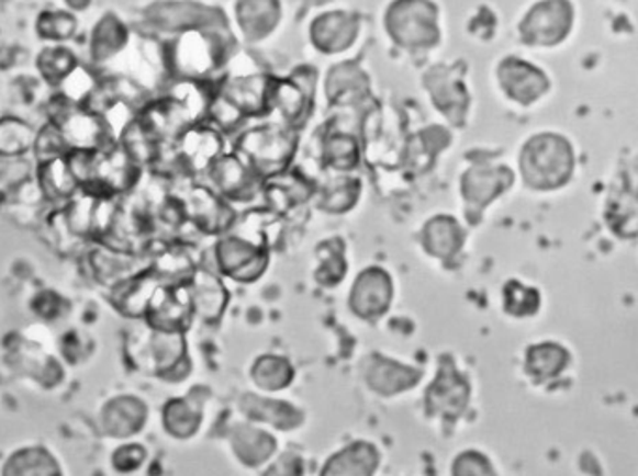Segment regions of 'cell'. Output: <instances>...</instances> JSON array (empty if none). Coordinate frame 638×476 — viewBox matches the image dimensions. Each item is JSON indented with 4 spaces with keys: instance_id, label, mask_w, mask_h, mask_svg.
<instances>
[{
    "instance_id": "cell-21",
    "label": "cell",
    "mask_w": 638,
    "mask_h": 476,
    "mask_svg": "<svg viewBox=\"0 0 638 476\" xmlns=\"http://www.w3.org/2000/svg\"><path fill=\"white\" fill-rule=\"evenodd\" d=\"M42 185H44L45 193H49V195L68 196L76 191L79 183L71 174L68 161H64L63 157H55V159L44 161Z\"/></svg>"
},
{
    "instance_id": "cell-18",
    "label": "cell",
    "mask_w": 638,
    "mask_h": 476,
    "mask_svg": "<svg viewBox=\"0 0 638 476\" xmlns=\"http://www.w3.org/2000/svg\"><path fill=\"white\" fill-rule=\"evenodd\" d=\"M360 146L352 133H326L321 143V159L329 169L337 172H350L360 163Z\"/></svg>"
},
{
    "instance_id": "cell-2",
    "label": "cell",
    "mask_w": 638,
    "mask_h": 476,
    "mask_svg": "<svg viewBox=\"0 0 638 476\" xmlns=\"http://www.w3.org/2000/svg\"><path fill=\"white\" fill-rule=\"evenodd\" d=\"M382 25L392 44L408 53H427L443 39L440 8L433 0H392Z\"/></svg>"
},
{
    "instance_id": "cell-11",
    "label": "cell",
    "mask_w": 638,
    "mask_h": 476,
    "mask_svg": "<svg viewBox=\"0 0 638 476\" xmlns=\"http://www.w3.org/2000/svg\"><path fill=\"white\" fill-rule=\"evenodd\" d=\"M217 260L223 271L238 281H254L266 268L265 249L242 238L223 239L217 245Z\"/></svg>"
},
{
    "instance_id": "cell-4",
    "label": "cell",
    "mask_w": 638,
    "mask_h": 476,
    "mask_svg": "<svg viewBox=\"0 0 638 476\" xmlns=\"http://www.w3.org/2000/svg\"><path fill=\"white\" fill-rule=\"evenodd\" d=\"M575 23L573 0H536L518 21L517 36L528 47L552 49L571 36Z\"/></svg>"
},
{
    "instance_id": "cell-24",
    "label": "cell",
    "mask_w": 638,
    "mask_h": 476,
    "mask_svg": "<svg viewBox=\"0 0 638 476\" xmlns=\"http://www.w3.org/2000/svg\"><path fill=\"white\" fill-rule=\"evenodd\" d=\"M42 64H47V68H44L45 77H49V79H53V77L63 79L74 68V57H71L68 50H47L44 58H42Z\"/></svg>"
},
{
    "instance_id": "cell-14",
    "label": "cell",
    "mask_w": 638,
    "mask_h": 476,
    "mask_svg": "<svg viewBox=\"0 0 638 476\" xmlns=\"http://www.w3.org/2000/svg\"><path fill=\"white\" fill-rule=\"evenodd\" d=\"M178 145V159L183 167L191 170L210 169L217 157L223 156L222 137L209 127H195L182 133Z\"/></svg>"
},
{
    "instance_id": "cell-17",
    "label": "cell",
    "mask_w": 638,
    "mask_h": 476,
    "mask_svg": "<svg viewBox=\"0 0 638 476\" xmlns=\"http://www.w3.org/2000/svg\"><path fill=\"white\" fill-rule=\"evenodd\" d=\"M188 195V214L193 215L199 226H203L209 233H220L233 223V212L209 189H191Z\"/></svg>"
},
{
    "instance_id": "cell-3",
    "label": "cell",
    "mask_w": 638,
    "mask_h": 476,
    "mask_svg": "<svg viewBox=\"0 0 638 476\" xmlns=\"http://www.w3.org/2000/svg\"><path fill=\"white\" fill-rule=\"evenodd\" d=\"M296 150L298 132L283 124H265L242 133L234 154L259 175V180H270L291 169Z\"/></svg>"
},
{
    "instance_id": "cell-19",
    "label": "cell",
    "mask_w": 638,
    "mask_h": 476,
    "mask_svg": "<svg viewBox=\"0 0 638 476\" xmlns=\"http://www.w3.org/2000/svg\"><path fill=\"white\" fill-rule=\"evenodd\" d=\"M462 245L461 226L451 217H435L425 226V247L435 257H451Z\"/></svg>"
},
{
    "instance_id": "cell-23",
    "label": "cell",
    "mask_w": 638,
    "mask_h": 476,
    "mask_svg": "<svg viewBox=\"0 0 638 476\" xmlns=\"http://www.w3.org/2000/svg\"><path fill=\"white\" fill-rule=\"evenodd\" d=\"M76 21L68 13H44L40 29L47 38L64 39L71 36Z\"/></svg>"
},
{
    "instance_id": "cell-10",
    "label": "cell",
    "mask_w": 638,
    "mask_h": 476,
    "mask_svg": "<svg viewBox=\"0 0 638 476\" xmlns=\"http://www.w3.org/2000/svg\"><path fill=\"white\" fill-rule=\"evenodd\" d=\"M324 90L332 107H355L367 100L371 90V79L360 64L347 60L335 64L334 68L329 69Z\"/></svg>"
},
{
    "instance_id": "cell-7",
    "label": "cell",
    "mask_w": 638,
    "mask_h": 476,
    "mask_svg": "<svg viewBox=\"0 0 638 476\" xmlns=\"http://www.w3.org/2000/svg\"><path fill=\"white\" fill-rule=\"evenodd\" d=\"M496 84L504 98L518 107H531L550 92V79L544 69L517 55L500 58Z\"/></svg>"
},
{
    "instance_id": "cell-22",
    "label": "cell",
    "mask_w": 638,
    "mask_h": 476,
    "mask_svg": "<svg viewBox=\"0 0 638 476\" xmlns=\"http://www.w3.org/2000/svg\"><path fill=\"white\" fill-rule=\"evenodd\" d=\"M34 145V133L31 127L18 120L0 122V154L12 157L25 154Z\"/></svg>"
},
{
    "instance_id": "cell-8",
    "label": "cell",
    "mask_w": 638,
    "mask_h": 476,
    "mask_svg": "<svg viewBox=\"0 0 638 476\" xmlns=\"http://www.w3.org/2000/svg\"><path fill=\"white\" fill-rule=\"evenodd\" d=\"M515 174L506 163H500L494 159H474L464 170L461 178V191L470 212H481L483 207L493 202L500 193H506L512 188Z\"/></svg>"
},
{
    "instance_id": "cell-20",
    "label": "cell",
    "mask_w": 638,
    "mask_h": 476,
    "mask_svg": "<svg viewBox=\"0 0 638 476\" xmlns=\"http://www.w3.org/2000/svg\"><path fill=\"white\" fill-rule=\"evenodd\" d=\"M361 183L358 178L352 175H339V178H332L323 189L324 209L332 212V214H343L348 212L350 207L355 206L358 199H360Z\"/></svg>"
},
{
    "instance_id": "cell-25",
    "label": "cell",
    "mask_w": 638,
    "mask_h": 476,
    "mask_svg": "<svg viewBox=\"0 0 638 476\" xmlns=\"http://www.w3.org/2000/svg\"><path fill=\"white\" fill-rule=\"evenodd\" d=\"M300 2H302L304 10H311V8H321L324 4H329L332 0H300Z\"/></svg>"
},
{
    "instance_id": "cell-1",
    "label": "cell",
    "mask_w": 638,
    "mask_h": 476,
    "mask_svg": "<svg viewBox=\"0 0 638 476\" xmlns=\"http://www.w3.org/2000/svg\"><path fill=\"white\" fill-rule=\"evenodd\" d=\"M518 174L536 191H557L575 174V146L566 135L541 132L526 138L517 156Z\"/></svg>"
},
{
    "instance_id": "cell-15",
    "label": "cell",
    "mask_w": 638,
    "mask_h": 476,
    "mask_svg": "<svg viewBox=\"0 0 638 476\" xmlns=\"http://www.w3.org/2000/svg\"><path fill=\"white\" fill-rule=\"evenodd\" d=\"M63 124L57 127L64 145L74 146V150H102L105 143V127L100 118L92 114H64Z\"/></svg>"
},
{
    "instance_id": "cell-9",
    "label": "cell",
    "mask_w": 638,
    "mask_h": 476,
    "mask_svg": "<svg viewBox=\"0 0 638 476\" xmlns=\"http://www.w3.org/2000/svg\"><path fill=\"white\" fill-rule=\"evenodd\" d=\"M360 18L347 10L318 13L310 23V42L323 55H339L350 49L360 36Z\"/></svg>"
},
{
    "instance_id": "cell-16",
    "label": "cell",
    "mask_w": 638,
    "mask_h": 476,
    "mask_svg": "<svg viewBox=\"0 0 638 476\" xmlns=\"http://www.w3.org/2000/svg\"><path fill=\"white\" fill-rule=\"evenodd\" d=\"M392 295V282L379 268L366 270L352 288V307L361 314H377L385 308Z\"/></svg>"
},
{
    "instance_id": "cell-13",
    "label": "cell",
    "mask_w": 638,
    "mask_h": 476,
    "mask_svg": "<svg viewBox=\"0 0 638 476\" xmlns=\"http://www.w3.org/2000/svg\"><path fill=\"white\" fill-rule=\"evenodd\" d=\"M283 18L281 0H238L236 20L247 42H262L278 29Z\"/></svg>"
},
{
    "instance_id": "cell-5",
    "label": "cell",
    "mask_w": 638,
    "mask_h": 476,
    "mask_svg": "<svg viewBox=\"0 0 638 476\" xmlns=\"http://www.w3.org/2000/svg\"><path fill=\"white\" fill-rule=\"evenodd\" d=\"M424 87L433 107L443 114L451 126L461 127L467 124L472 98L468 92L461 63L436 64L427 69Z\"/></svg>"
},
{
    "instance_id": "cell-6",
    "label": "cell",
    "mask_w": 638,
    "mask_h": 476,
    "mask_svg": "<svg viewBox=\"0 0 638 476\" xmlns=\"http://www.w3.org/2000/svg\"><path fill=\"white\" fill-rule=\"evenodd\" d=\"M316 69L300 66L291 76L276 77L272 109H278L281 124L300 132L315 109Z\"/></svg>"
},
{
    "instance_id": "cell-12",
    "label": "cell",
    "mask_w": 638,
    "mask_h": 476,
    "mask_svg": "<svg viewBox=\"0 0 638 476\" xmlns=\"http://www.w3.org/2000/svg\"><path fill=\"white\" fill-rule=\"evenodd\" d=\"M210 178L223 196H231L236 201L251 199L259 183V175L249 169L236 154H227L215 159L210 167Z\"/></svg>"
}]
</instances>
